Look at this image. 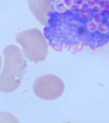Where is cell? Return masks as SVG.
<instances>
[{
	"label": "cell",
	"mask_w": 109,
	"mask_h": 123,
	"mask_svg": "<svg viewBox=\"0 0 109 123\" xmlns=\"http://www.w3.org/2000/svg\"><path fill=\"white\" fill-rule=\"evenodd\" d=\"M90 9H82L77 13L71 10L60 13L58 21L44 27L48 40L58 42L70 51H79L83 48L98 49L109 43V28L104 23L97 24L93 19Z\"/></svg>",
	"instance_id": "cell-1"
},
{
	"label": "cell",
	"mask_w": 109,
	"mask_h": 123,
	"mask_svg": "<svg viewBox=\"0 0 109 123\" xmlns=\"http://www.w3.org/2000/svg\"><path fill=\"white\" fill-rule=\"evenodd\" d=\"M26 63L20 48L9 45L3 50V65L1 71V91L12 93L19 88L25 74Z\"/></svg>",
	"instance_id": "cell-2"
},
{
	"label": "cell",
	"mask_w": 109,
	"mask_h": 123,
	"mask_svg": "<svg viewBox=\"0 0 109 123\" xmlns=\"http://www.w3.org/2000/svg\"><path fill=\"white\" fill-rule=\"evenodd\" d=\"M16 42L22 46L24 55L30 61L42 62L48 54V39L44 32L38 28H30L21 32L16 36Z\"/></svg>",
	"instance_id": "cell-3"
},
{
	"label": "cell",
	"mask_w": 109,
	"mask_h": 123,
	"mask_svg": "<svg viewBox=\"0 0 109 123\" xmlns=\"http://www.w3.org/2000/svg\"><path fill=\"white\" fill-rule=\"evenodd\" d=\"M33 91L40 99L55 100L61 97L63 94L64 83L61 77L55 74H44L35 80L33 84Z\"/></svg>",
	"instance_id": "cell-4"
},
{
	"label": "cell",
	"mask_w": 109,
	"mask_h": 123,
	"mask_svg": "<svg viewBox=\"0 0 109 123\" xmlns=\"http://www.w3.org/2000/svg\"><path fill=\"white\" fill-rule=\"evenodd\" d=\"M28 7L39 23L44 26L48 24L49 13L53 10L51 0H28Z\"/></svg>",
	"instance_id": "cell-5"
},
{
	"label": "cell",
	"mask_w": 109,
	"mask_h": 123,
	"mask_svg": "<svg viewBox=\"0 0 109 123\" xmlns=\"http://www.w3.org/2000/svg\"><path fill=\"white\" fill-rule=\"evenodd\" d=\"M53 10H56V11L59 12V13H63V12L68 11V10H69V8H68L67 6L64 5V2H63L62 0H61L60 2L56 3V5L53 6Z\"/></svg>",
	"instance_id": "cell-6"
},
{
	"label": "cell",
	"mask_w": 109,
	"mask_h": 123,
	"mask_svg": "<svg viewBox=\"0 0 109 123\" xmlns=\"http://www.w3.org/2000/svg\"><path fill=\"white\" fill-rule=\"evenodd\" d=\"M93 19H94V21H95L96 23L99 24V23H103V20H104V18H103V15L100 13H97V14H94Z\"/></svg>",
	"instance_id": "cell-7"
},
{
	"label": "cell",
	"mask_w": 109,
	"mask_h": 123,
	"mask_svg": "<svg viewBox=\"0 0 109 123\" xmlns=\"http://www.w3.org/2000/svg\"><path fill=\"white\" fill-rule=\"evenodd\" d=\"M92 11H93V13L94 14H97V13H100V12L103 11V8L100 7V6H98V5H96V6H94L93 8H92Z\"/></svg>",
	"instance_id": "cell-8"
},
{
	"label": "cell",
	"mask_w": 109,
	"mask_h": 123,
	"mask_svg": "<svg viewBox=\"0 0 109 123\" xmlns=\"http://www.w3.org/2000/svg\"><path fill=\"white\" fill-rule=\"evenodd\" d=\"M62 1L64 2V5L67 6L69 9H70V8H71L73 5H74V3H73V0H62Z\"/></svg>",
	"instance_id": "cell-9"
},
{
	"label": "cell",
	"mask_w": 109,
	"mask_h": 123,
	"mask_svg": "<svg viewBox=\"0 0 109 123\" xmlns=\"http://www.w3.org/2000/svg\"><path fill=\"white\" fill-rule=\"evenodd\" d=\"M84 2H85V0H73V3L77 6H80V7H81Z\"/></svg>",
	"instance_id": "cell-10"
},
{
	"label": "cell",
	"mask_w": 109,
	"mask_h": 123,
	"mask_svg": "<svg viewBox=\"0 0 109 123\" xmlns=\"http://www.w3.org/2000/svg\"><path fill=\"white\" fill-rule=\"evenodd\" d=\"M86 2L88 3L90 8H93L94 6H96V3H95V1H94V0H90V1H86Z\"/></svg>",
	"instance_id": "cell-11"
},
{
	"label": "cell",
	"mask_w": 109,
	"mask_h": 123,
	"mask_svg": "<svg viewBox=\"0 0 109 123\" xmlns=\"http://www.w3.org/2000/svg\"><path fill=\"white\" fill-rule=\"evenodd\" d=\"M85 1H90V0H85Z\"/></svg>",
	"instance_id": "cell-12"
}]
</instances>
